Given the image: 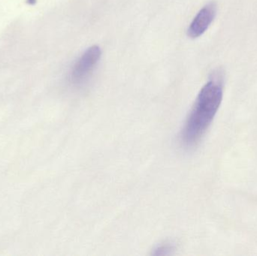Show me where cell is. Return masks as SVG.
<instances>
[{
  "label": "cell",
  "instance_id": "cell-3",
  "mask_svg": "<svg viewBox=\"0 0 257 256\" xmlns=\"http://www.w3.org/2000/svg\"><path fill=\"white\" fill-rule=\"evenodd\" d=\"M217 12V5L215 2H210L203 6L190 23L187 36L191 39H197L202 36L212 24Z\"/></svg>",
  "mask_w": 257,
  "mask_h": 256
},
{
  "label": "cell",
  "instance_id": "cell-1",
  "mask_svg": "<svg viewBox=\"0 0 257 256\" xmlns=\"http://www.w3.org/2000/svg\"><path fill=\"white\" fill-rule=\"evenodd\" d=\"M223 78L222 72L217 71L198 94L180 135L186 148L200 141L214 120L223 100Z\"/></svg>",
  "mask_w": 257,
  "mask_h": 256
},
{
  "label": "cell",
  "instance_id": "cell-2",
  "mask_svg": "<svg viewBox=\"0 0 257 256\" xmlns=\"http://www.w3.org/2000/svg\"><path fill=\"white\" fill-rule=\"evenodd\" d=\"M102 56V51L97 45L87 48L78 59L71 72V79L74 84L84 82L97 66Z\"/></svg>",
  "mask_w": 257,
  "mask_h": 256
}]
</instances>
